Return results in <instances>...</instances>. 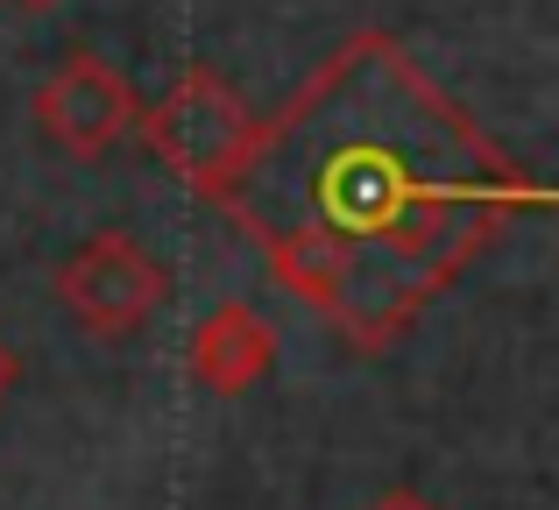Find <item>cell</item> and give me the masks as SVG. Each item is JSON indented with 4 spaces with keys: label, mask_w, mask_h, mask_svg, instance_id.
I'll list each match as a JSON object with an SVG mask.
<instances>
[{
    "label": "cell",
    "mask_w": 559,
    "mask_h": 510,
    "mask_svg": "<svg viewBox=\"0 0 559 510\" xmlns=\"http://www.w3.org/2000/svg\"><path fill=\"white\" fill-rule=\"evenodd\" d=\"M538 199L404 43L355 36L276 121H255V150L213 206L248 227L290 298L369 355L404 341L411 319Z\"/></svg>",
    "instance_id": "6da1fadb"
},
{
    "label": "cell",
    "mask_w": 559,
    "mask_h": 510,
    "mask_svg": "<svg viewBox=\"0 0 559 510\" xmlns=\"http://www.w3.org/2000/svg\"><path fill=\"white\" fill-rule=\"evenodd\" d=\"M135 128L150 135L156 164H164L170 178H185L199 199L227 192L234 170L248 164V150H255V114H248L241 93L205 64H191L156 107H142Z\"/></svg>",
    "instance_id": "7a4b0ae2"
},
{
    "label": "cell",
    "mask_w": 559,
    "mask_h": 510,
    "mask_svg": "<svg viewBox=\"0 0 559 510\" xmlns=\"http://www.w3.org/2000/svg\"><path fill=\"white\" fill-rule=\"evenodd\" d=\"M164 290H170L164 262L142 249L135 235H121V227L79 241V249L64 256V270H57L64 312L79 319L85 333H99V341H121V333L150 327V312L164 305Z\"/></svg>",
    "instance_id": "3957f363"
},
{
    "label": "cell",
    "mask_w": 559,
    "mask_h": 510,
    "mask_svg": "<svg viewBox=\"0 0 559 510\" xmlns=\"http://www.w3.org/2000/svg\"><path fill=\"white\" fill-rule=\"evenodd\" d=\"M135 121H142V99L107 57L71 50L64 64L36 85V128L64 156H107L121 135H135Z\"/></svg>",
    "instance_id": "277c9868"
},
{
    "label": "cell",
    "mask_w": 559,
    "mask_h": 510,
    "mask_svg": "<svg viewBox=\"0 0 559 510\" xmlns=\"http://www.w3.org/2000/svg\"><path fill=\"white\" fill-rule=\"evenodd\" d=\"M270 361H276V333H270V319H262L255 305H241V298L219 305V312H205L199 333H191V383L219 390V398L262 383Z\"/></svg>",
    "instance_id": "5b68a950"
},
{
    "label": "cell",
    "mask_w": 559,
    "mask_h": 510,
    "mask_svg": "<svg viewBox=\"0 0 559 510\" xmlns=\"http://www.w3.org/2000/svg\"><path fill=\"white\" fill-rule=\"evenodd\" d=\"M369 510H439V503H432V497H418V489H382Z\"/></svg>",
    "instance_id": "8992f818"
},
{
    "label": "cell",
    "mask_w": 559,
    "mask_h": 510,
    "mask_svg": "<svg viewBox=\"0 0 559 510\" xmlns=\"http://www.w3.org/2000/svg\"><path fill=\"white\" fill-rule=\"evenodd\" d=\"M14 383H22V355H14V347L0 341V404L14 398Z\"/></svg>",
    "instance_id": "52a82bcc"
},
{
    "label": "cell",
    "mask_w": 559,
    "mask_h": 510,
    "mask_svg": "<svg viewBox=\"0 0 559 510\" xmlns=\"http://www.w3.org/2000/svg\"><path fill=\"white\" fill-rule=\"evenodd\" d=\"M22 8H50V0H22Z\"/></svg>",
    "instance_id": "ba28073f"
}]
</instances>
